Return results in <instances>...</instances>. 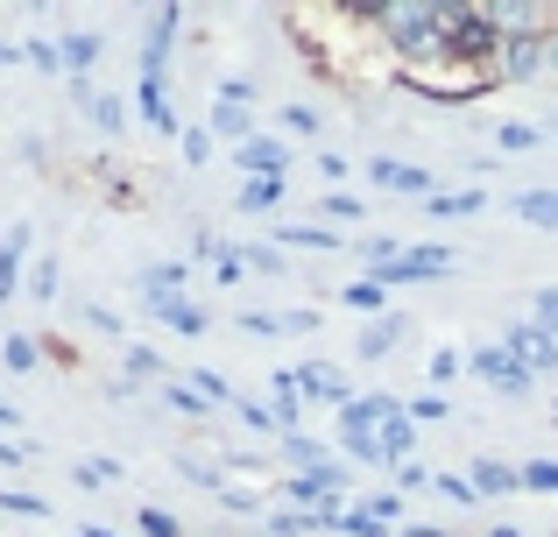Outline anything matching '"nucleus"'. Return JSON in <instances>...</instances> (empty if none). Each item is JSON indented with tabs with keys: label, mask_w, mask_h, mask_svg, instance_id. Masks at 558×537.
Listing matches in <instances>:
<instances>
[{
	"label": "nucleus",
	"mask_w": 558,
	"mask_h": 537,
	"mask_svg": "<svg viewBox=\"0 0 558 537\" xmlns=\"http://www.w3.org/2000/svg\"><path fill=\"white\" fill-rule=\"evenodd\" d=\"M523 212L531 220H558V198H523Z\"/></svg>",
	"instance_id": "1"
},
{
	"label": "nucleus",
	"mask_w": 558,
	"mask_h": 537,
	"mask_svg": "<svg viewBox=\"0 0 558 537\" xmlns=\"http://www.w3.org/2000/svg\"><path fill=\"white\" fill-rule=\"evenodd\" d=\"M531 481H545V488H558V467H531Z\"/></svg>",
	"instance_id": "2"
}]
</instances>
